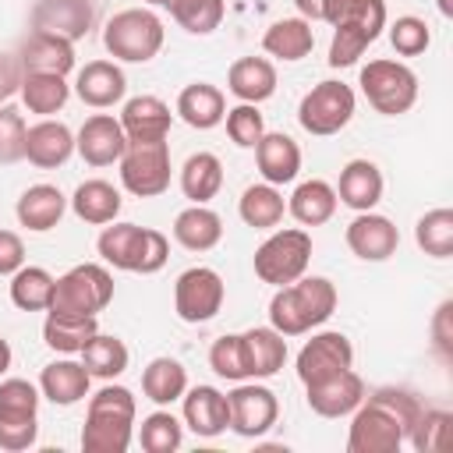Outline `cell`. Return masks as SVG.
I'll return each mask as SVG.
<instances>
[{
    "label": "cell",
    "instance_id": "6da1fadb",
    "mask_svg": "<svg viewBox=\"0 0 453 453\" xmlns=\"http://www.w3.org/2000/svg\"><path fill=\"white\" fill-rule=\"evenodd\" d=\"M421 414V400L411 389L382 386L354 407L347 432V453H396Z\"/></svg>",
    "mask_w": 453,
    "mask_h": 453
},
{
    "label": "cell",
    "instance_id": "7a4b0ae2",
    "mask_svg": "<svg viewBox=\"0 0 453 453\" xmlns=\"http://www.w3.org/2000/svg\"><path fill=\"white\" fill-rule=\"evenodd\" d=\"M336 287L326 276H297L287 287H276L269 301V326L283 336H301L322 326L336 311Z\"/></svg>",
    "mask_w": 453,
    "mask_h": 453
},
{
    "label": "cell",
    "instance_id": "3957f363",
    "mask_svg": "<svg viewBox=\"0 0 453 453\" xmlns=\"http://www.w3.org/2000/svg\"><path fill=\"white\" fill-rule=\"evenodd\" d=\"M134 393L127 386L106 382L99 393L88 396L81 449L85 453H124L134 435Z\"/></svg>",
    "mask_w": 453,
    "mask_h": 453
},
{
    "label": "cell",
    "instance_id": "277c9868",
    "mask_svg": "<svg viewBox=\"0 0 453 453\" xmlns=\"http://www.w3.org/2000/svg\"><path fill=\"white\" fill-rule=\"evenodd\" d=\"M96 251L106 265L124 269V273H142L152 276L166 265L170 258V241L152 230V226H138V223H106Z\"/></svg>",
    "mask_w": 453,
    "mask_h": 453
},
{
    "label": "cell",
    "instance_id": "5b68a950",
    "mask_svg": "<svg viewBox=\"0 0 453 453\" xmlns=\"http://www.w3.org/2000/svg\"><path fill=\"white\" fill-rule=\"evenodd\" d=\"M163 39H166L163 21L149 7L117 11L103 28V46L110 50L113 60L124 64H149L163 50Z\"/></svg>",
    "mask_w": 453,
    "mask_h": 453
},
{
    "label": "cell",
    "instance_id": "8992f818",
    "mask_svg": "<svg viewBox=\"0 0 453 453\" xmlns=\"http://www.w3.org/2000/svg\"><path fill=\"white\" fill-rule=\"evenodd\" d=\"M255 276L269 287H287L297 276H304L308 262H311V234L301 226H287L269 234L258 248H255Z\"/></svg>",
    "mask_w": 453,
    "mask_h": 453
},
{
    "label": "cell",
    "instance_id": "52a82bcc",
    "mask_svg": "<svg viewBox=\"0 0 453 453\" xmlns=\"http://www.w3.org/2000/svg\"><path fill=\"white\" fill-rule=\"evenodd\" d=\"M113 301V276L99 262H81L71 265L64 276L53 283V301L50 311L64 315H99Z\"/></svg>",
    "mask_w": 453,
    "mask_h": 453
},
{
    "label": "cell",
    "instance_id": "ba28073f",
    "mask_svg": "<svg viewBox=\"0 0 453 453\" xmlns=\"http://www.w3.org/2000/svg\"><path fill=\"white\" fill-rule=\"evenodd\" d=\"M39 439V386L28 379L0 382V449L21 453Z\"/></svg>",
    "mask_w": 453,
    "mask_h": 453
},
{
    "label": "cell",
    "instance_id": "9c48e42d",
    "mask_svg": "<svg viewBox=\"0 0 453 453\" xmlns=\"http://www.w3.org/2000/svg\"><path fill=\"white\" fill-rule=\"evenodd\" d=\"M361 92L382 117H400L418 103V74L400 60H368L361 67Z\"/></svg>",
    "mask_w": 453,
    "mask_h": 453
},
{
    "label": "cell",
    "instance_id": "30bf717a",
    "mask_svg": "<svg viewBox=\"0 0 453 453\" xmlns=\"http://www.w3.org/2000/svg\"><path fill=\"white\" fill-rule=\"evenodd\" d=\"M120 184L134 198H156L170 188V145L159 142H127L120 156Z\"/></svg>",
    "mask_w": 453,
    "mask_h": 453
},
{
    "label": "cell",
    "instance_id": "8fae6325",
    "mask_svg": "<svg viewBox=\"0 0 453 453\" xmlns=\"http://www.w3.org/2000/svg\"><path fill=\"white\" fill-rule=\"evenodd\" d=\"M354 106H357L354 88L329 78V81H319L311 92H304V99L297 106V120H301V127L308 134L326 138V134H336V131H343L350 124Z\"/></svg>",
    "mask_w": 453,
    "mask_h": 453
},
{
    "label": "cell",
    "instance_id": "7c38bea8",
    "mask_svg": "<svg viewBox=\"0 0 453 453\" xmlns=\"http://www.w3.org/2000/svg\"><path fill=\"white\" fill-rule=\"evenodd\" d=\"M223 297H226L223 276L209 265H191L173 283V311L188 326H202V322L216 319L223 308Z\"/></svg>",
    "mask_w": 453,
    "mask_h": 453
},
{
    "label": "cell",
    "instance_id": "4fadbf2b",
    "mask_svg": "<svg viewBox=\"0 0 453 453\" xmlns=\"http://www.w3.org/2000/svg\"><path fill=\"white\" fill-rule=\"evenodd\" d=\"M226 403H230V428L244 439H258L265 435L276 418H280V400L269 386H258V382H237L230 393H226Z\"/></svg>",
    "mask_w": 453,
    "mask_h": 453
},
{
    "label": "cell",
    "instance_id": "5bb4252c",
    "mask_svg": "<svg viewBox=\"0 0 453 453\" xmlns=\"http://www.w3.org/2000/svg\"><path fill=\"white\" fill-rule=\"evenodd\" d=\"M354 365V343L336 333V329H322L315 333L301 350H297V379L304 386L319 382V379H329L343 368Z\"/></svg>",
    "mask_w": 453,
    "mask_h": 453
},
{
    "label": "cell",
    "instance_id": "9a60e30c",
    "mask_svg": "<svg viewBox=\"0 0 453 453\" xmlns=\"http://www.w3.org/2000/svg\"><path fill=\"white\" fill-rule=\"evenodd\" d=\"M32 32H50L67 42H78L92 32L96 25V7L92 0H35L28 11Z\"/></svg>",
    "mask_w": 453,
    "mask_h": 453
},
{
    "label": "cell",
    "instance_id": "2e32d148",
    "mask_svg": "<svg viewBox=\"0 0 453 453\" xmlns=\"http://www.w3.org/2000/svg\"><path fill=\"white\" fill-rule=\"evenodd\" d=\"M124 149H127V134H124L120 120L110 113H92L74 134V152L88 166H113V163H120Z\"/></svg>",
    "mask_w": 453,
    "mask_h": 453
},
{
    "label": "cell",
    "instance_id": "e0dca14e",
    "mask_svg": "<svg viewBox=\"0 0 453 453\" xmlns=\"http://www.w3.org/2000/svg\"><path fill=\"white\" fill-rule=\"evenodd\" d=\"M347 248L361 258V262H386L389 255H396L400 248V230L393 226L389 216H379V212H357L350 223H347Z\"/></svg>",
    "mask_w": 453,
    "mask_h": 453
},
{
    "label": "cell",
    "instance_id": "ac0fdd59",
    "mask_svg": "<svg viewBox=\"0 0 453 453\" xmlns=\"http://www.w3.org/2000/svg\"><path fill=\"white\" fill-rule=\"evenodd\" d=\"M304 389H308V407L319 418H347L365 400V379L354 368H343V372H336L329 379H319Z\"/></svg>",
    "mask_w": 453,
    "mask_h": 453
},
{
    "label": "cell",
    "instance_id": "d6986e66",
    "mask_svg": "<svg viewBox=\"0 0 453 453\" xmlns=\"http://www.w3.org/2000/svg\"><path fill=\"white\" fill-rule=\"evenodd\" d=\"M74 156V134L67 124L42 117L25 131V159L39 170H57Z\"/></svg>",
    "mask_w": 453,
    "mask_h": 453
},
{
    "label": "cell",
    "instance_id": "ffe728a7",
    "mask_svg": "<svg viewBox=\"0 0 453 453\" xmlns=\"http://www.w3.org/2000/svg\"><path fill=\"white\" fill-rule=\"evenodd\" d=\"M180 400H184V425L195 435L212 439L230 428V403H226V393H219L216 386H191L184 389Z\"/></svg>",
    "mask_w": 453,
    "mask_h": 453
},
{
    "label": "cell",
    "instance_id": "44dd1931",
    "mask_svg": "<svg viewBox=\"0 0 453 453\" xmlns=\"http://www.w3.org/2000/svg\"><path fill=\"white\" fill-rule=\"evenodd\" d=\"M18 64L21 74L35 71V74H64L74 71V42L50 35V32H28V39L18 50Z\"/></svg>",
    "mask_w": 453,
    "mask_h": 453
},
{
    "label": "cell",
    "instance_id": "7402d4cb",
    "mask_svg": "<svg viewBox=\"0 0 453 453\" xmlns=\"http://www.w3.org/2000/svg\"><path fill=\"white\" fill-rule=\"evenodd\" d=\"M74 92H78V99L85 106L106 110V106H113V103L124 99L127 78H124L120 64H113V60H88L78 71V78H74Z\"/></svg>",
    "mask_w": 453,
    "mask_h": 453
},
{
    "label": "cell",
    "instance_id": "603a6c76",
    "mask_svg": "<svg viewBox=\"0 0 453 453\" xmlns=\"http://www.w3.org/2000/svg\"><path fill=\"white\" fill-rule=\"evenodd\" d=\"M173 113L159 96H134L120 110V127L127 142H159L170 134Z\"/></svg>",
    "mask_w": 453,
    "mask_h": 453
},
{
    "label": "cell",
    "instance_id": "cb8c5ba5",
    "mask_svg": "<svg viewBox=\"0 0 453 453\" xmlns=\"http://www.w3.org/2000/svg\"><path fill=\"white\" fill-rule=\"evenodd\" d=\"M255 163L265 184H290L301 170V145L283 131H265L255 145Z\"/></svg>",
    "mask_w": 453,
    "mask_h": 453
},
{
    "label": "cell",
    "instance_id": "d4e9b609",
    "mask_svg": "<svg viewBox=\"0 0 453 453\" xmlns=\"http://www.w3.org/2000/svg\"><path fill=\"white\" fill-rule=\"evenodd\" d=\"M382 170L372 159H350L340 170V184H336V198L354 209V212H368L382 202Z\"/></svg>",
    "mask_w": 453,
    "mask_h": 453
},
{
    "label": "cell",
    "instance_id": "484cf974",
    "mask_svg": "<svg viewBox=\"0 0 453 453\" xmlns=\"http://www.w3.org/2000/svg\"><path fill=\"white\" fill-rule=\"evenodd\" d=\"M88 382H92V375L85 372V365L71 361V357L50 361L39 372V393L57 407H74L78 400H85L88 396Z\"/></svg>",
    "mask_w": 453,
    "mask_h": 453
},
{
    "label": "cell",
    "instance_id": "4316f807",
    "mask_svg": "<svg viewBox=\"0 0 453 453\" xmlns=\"http://www.w3.org/2000/svg\"><path fill=\"white\" fill-rule=\"evenodd\" d=\"M14 212H18V223H21L25 230L46 234V230H53V226L64 219L67 198H64V191L53 188V184H32V188L21 191Z\"/></svg>",
    "mask_w": 453,
    "mask_h": 453
},
{
    "label": "cell",
    "instance_id": "83f0119b",
    "mask_svg": "<svg viewBox=\"0 0 453 453\" xmlns=\"http://www.w3.org/2000/svg\"><path fill=\"white\" fill-rule=\"evenodd\" d=\"M177 117L195 131H212L226 117V99L209 81H191L177 96Z\"/></svg>",
    "mask_w": 453,
    "mask_h": 453
},
{
    "label": "cell",
    "instance_id": "f1b7e54d",
    "mask_svg": "<svg viewBox=\"0 0 453 453\" xmlns=\"http://www.w3.org/2000/svg\"><path fill=\"white\" fill-rule=\"evenodd\" d=\"M226 88L241 103H265L276 92V67L265 57H237L226 71Z\"/></svg>",
    "mask_w": 453,
    "mask_h": 453
},
{
    "label": "cell",
    "instance_id": "f546056e",
    "mask_svg": "<svg viewBox=\"0 0 453 453\" xmlns=\"http://www.w3.org/2000/svg\"><path fill=\"white\" fill-rule=\"evenodd\" d=\"M241 343H244L248 379H269L287 361V336L276 333L273 326H255V329L241 333Z\"/></svg>",
    "mask_w": 453,
    "mask_h": 453
},
{
    "label": "cell",
    "instance_id": "4dcf8cb0",
    "mask_svg": "<svg viewBox=\"0 0 453 453\" xmlns=\"http://www.w3.org/2000/svg\"><path fill=\"white\" fill-rule=\"evenodd\" d=\"M336 202H340V198H336V188H333L329 180L311 177V180H301V184L294 188V195L287 198V212H290L301 226H322V223L333 219Z\"/></svg>",
    "mask_w": 453,
    "mask_h": 453
},
{
    "label": "cell",
    "instance_id": "1f68e13d",
    "mask_svg": "<svg viewBox=\"0 0 453 453\" xmlns=\"http://www.w3.org/2000/svg\"><path fill=\"white\" fill-rule=\"evenodd\" d=\"M311 46H315V28L304 18H280L262 35V50L276 60H287V64L304 60L311 53Z\"/></svg>",
    "mask_w": 453,
    "mask_h": 453
},
{
    "label": "cell",
    "instance_id": "d6a6232c",
    "mask_svg": "<svg viewBox=\"0 0 453 453\" xmlns=\"http://www.w3.org/2000/svg\"><path fill=\"white\" fill-rule=\"evenodd\" d=\"M120 205H124V198H120V191H117L110 180H81V184L74 188V195H71L74 216H78L81 223H88V226H106V223H113L117 212H120Z\"/></svg>",
    "mask_w": 453,
    "mask_h": 453
},
{
    "label": "cell",
    "instance_id": "836d02e7",
    "mask_svg": "<svg viewBox=\"0 0 453 453\" xmlns=\"http://www.w3.org/2000/svg\"><path fill=\"white\" fill-rule=\"evenodd\" d=\"M173 241L188 251H209L223 241V219L209 205H188L173 219Z\"/></svg>",
    "mask_w": 453,
    "mask_h": 453
},
{
    "label": "cell",
    "instance_id": "e575fe53",
    "mask_svg": "<svg viewBox=\"0 0 453 453\" xmlns=\"http://www.w3.org/2000/svg\"><path fill=\"white\" fill-rule=\"evenodd\" d=\"M99 333L96 315H64V311H50L42 322V340L50 350L57 354H81V347Z\"/></svg>",
    "mask_w": 453,
    "mask_h": 453
},
{
    "label": "cell",
    "instance_id": "d590c367",
    "mask_svg": "<svg viewBox=\"0 0 453 453\" xmlns=\"http://www.w3.org/2000/svg\"><path fill=\"white\" fill-rule=\"evenodd\" d=\"M188 389V368L177 357H152L142 372V393L156 407H170Z\"/></svg>",
    "mask_w": 453,
    "mask_h": 453
},
{
    "label": "cell",
    "instance_id": "8d00e7d4",
    "mask_svg": "<svg viewBox=\"0 0 453 453\" xmlns=\"http://www.w3.org/2000/svg\"><path fill=\"white\" fill-rule=\"evenodd\" d=\"M223 188V163L212 152H195L180 166V191L191 198V205H205Z\"/></svg>",
    "mask_w": 453,
    "mask_h": 453
},
{
    "label": "cell",
    "instance_id": "74e56055",
    "mask_svg": "<svg viewBox=\"0 0 453 453\" xmlns=\"http://www.w3.org/2000/svg\"><path fill=\"white\" fill-rule=\"evenodd\" d=\"M127 361H131L127 343H124L120 336H110V333H96V336L81 347V365H85V372H88L92 379L113 382L117 375L127 372Z\"/></svg>",
    "mask_w": 453,
    "mask_h": 453
},
{
    "label": "cell",
    "instance_id": "f35d334b",
    "mask_svg": "<svg viewBox=\"0 0 453 453\" xmlns=\"http://www.w3.org/2000/svg\"><path fill=\"white\" fill-rule=\"evenodd\" d=\"M21 103L28 106V113L39 117H53L57 110H64V103L71 99V85L64 81V74H21Z\"/></svg>",
    "mask_w": 453,
    "mask_h": 453
},
{
    "label": "cell",
    "instance_id": "ab89813d",
    "mask_svg": "<svg viewBox=\"0 0 453 453\" xmlns=\"http://www.w3.org/2000/svg\"><path fill=\"white\" fill-rule=\"evenodd\" d=\"M237 212H241V219L248 223V226H255V230H273V226H280V219H283V212H287V202H283V195L276 191V184H251V188H244V195H241V202H237Z\"/></svg>",
    "mask_w": 453,
    "mask_h": 453
},
{
    "label": "cell",
    "instance_id": "60d3db41",
    "mask_svg": "<svg viewBox=\"0 0 453 453\" xmlns=\"http://www.w3.org/2000/svg\"><path fill=\"white\" fill-rule=\"evenodd\" d=\"M53 283H57V276L46 273L42 265H21L11 276V301H14V308H21V311H50Z\"/></svg>",
    "mask_w": 453,
    "mask_h": 453
},
{
    "label": "cell",
    "instance_id": "b9f144b4",
    "mask_svg": "<svg viewBox=\"0 0 453 453\" xmlns=\"http://www.w3.org/2000/svg\"><path fill=\"white\" fill-rule=\"evenodd\" d=\"M414 241L425 255L432 258H449L453 255V209H428L418 226H414Z\"/></svg>",
    "mask_w": 453,
    "mask_h": 453
},
{
    "label": "cell",
    "instance_id": "7bdbcfd3",
    "mask_svg": "<svg viewBox=\"0 0 453 453\" xmlns=\"http://www.w3.org/2000/svg\"><path fill=\"white\" fill-rule=\"evenodd\" d=\"M166 7H170V14H173V21H177L184 32H191V35H209V32H216L219 21H223V11H226L223 0H170Z\"/></svg>",
    "mask_w": 453,
    "mask_h": 453
},
{
    "label": "cell",
    "instance_id": "ee69618b",
    "mask_svg": "<svg viewBox=\"0 0 453 453\" xmlns=\"http://www.w3.org/2000/svg\"><path fill=\"white\" fill-rule=\"evenodd\" d=\"M138 442L145 453H173L184 442V425L170 411H152L149 418H142Z\"/></svg>",
    "mask_w": 453,
    "mask_h": 453
},
{
    "label": "cell",
    "instance_id": "f6af8a7d",
    "mask_svg": "<svg viewBox=\"0 0 453 453\" xmlns=\"http://www.w3.org/2000/svg\"><path fill=\"white\" fill-rule=\"evenodd\" d=\"M449 425H453V414L449 411H439V407H421L418 421L411 425L407 439L418 453H439L446 449L449 442Z\"/></svg>",
    "mask_w": 453,
    "mask_h": 453
},
{
    "label": "cell",
    "instance_id": "bcb514c9",
    "mask_svg": "<svg viewBox=\"0 0 453 453\" xmlns=\"http://www.w3.org/2000/svg\"><path fill=\"white\" fill-rule=\"evenodd\" d=\"M209 368L226 379V382H244L248 379V361H244V343L241 333H226L209 347Z\"/></svg>",
    "mask_w": 453,
    "mask_h": 453
},
{
    "label": "cell",
    "instance_id": "7dc6e473",
    "mask_svg": "<svg viewBox=\"0 0 453 453\" xmlns=\"http://www.w3.org/2000/svg\"><path fill=\"white\" fill-rule=\"evenodd\" d=\"M223 120H226V134L237 149H255L258 138L265 134V120H262L255 103H237L234 110H226Z\"/></svg>",
    "mask_w": 453,
    "mask_h": 453
},
{
    "label": "cell",
    "instance_id": "c3c4849f",
    "mask_svg": "<svg viewBox=\"0 0 453 453\" xmlns=\"http://www.w3.org/2000/svg\"><path fill=\"white\" fill-rule=\"evenodd\" d=\"M389 42H393V50L400 57H421L428 50V42H432V32H428V25L421 18L403 14V18H396L389 25Z\"/></svg>",
    "mask_w": 453,
    "mask_h": 453
},
{
    "label": "cell",
    "instance_id": "681fc988",
    "mask_svg": "<svg viewBox=\"0 0 453 453\" xmlns=\"http://www.w3.org/2000/svg\"><path fill=\"white\" fill-rule=\"evenodd\" d=\"M375 39L365 28H357V25H336L333 28V42H329V64L333 67H350V64H357V57Z\"/></svg>",
    "mask_w": 453,
    "mask_h": 453
},
{
    "label": "cell",
    "instance_id": "f907efd6",
    "mask_svg": "<svg viewBox=\"0 0 453 453\" xmlns=\"http://www.w3.org/2000/svg\"><path fill=\"white\" fill-rule=\"evenodd\" d=\"M25 117L14 106H0V166H11L18 159H25Z\"/></svg>",
    "mask_w": 453,
    "mask_h": 453
},
{
    "label": "cell",
    "instance_id": "816d5d0a",
    "mask_svg": "<svg viewBox=\"0 0 453 453\" xmlns=\"http://www.w3.org/2000/svg\"><path fill=\"white\" fill-rule=\"evenodd\" d=\"M432 343L439 350L442 361L453 357V301H442L435 308V319H432Z\"/></svg>",
    "mask_w": 453,
    "mask_h": 453
},
{
    "label": "cell",
    "instance_id": "f5cc1de1",
    "mask_svg": "<svg viewBox=\"0 0 453 453\" xmlns=\"http://www.w3.org/2000/svg\"><path fill=\"white\" fill-rule=\"evenodd\" d=\"M25 265V244L14 230H0V276H14Z\"/></svg>",
    "mask_w": 453,
    "mask_h": 453
},
{
    "label": "cell",
    "instance_id": "db71d44e",
    "mask_svg": "<svg viewBox=\"0 0 453 453\" xmlns=\"http://www.w3.org/2000/svg\"><path fill=\"white\" fill-rule=\"evenodd\" d=\"M21 88V64L11 53H0V106Z\"/></svg>",
    "mask_w": 453,
    "mask_h": 453
},
{
    "label": "cell",
    "instance_id": "11a10c76",
    "mask_svg": "<svg viewBox=\"0 0 453 453\" xmlns=\"http://www.w3.org/2000/svg\"><path fill=\"white\" fill-rule=\"evenodd\" d=\"M304 21H322V0H294Z\"/></svg>",
    "mask_w": 453,
    "mask_h": 453
},
{
    "label": "cell",
    "instance_id": "9f6ffc18",
    "mask_svg": "<svg viewBox=\"0 0 453 453\" xmlns=\"http://www.w3.org/2000/svg\"><path fill=\"white\" fill-rule=\"evenodd\" d=\"M7 368H11V343L0 336V375H4Z\"/></svg>",
    "mask_w": 453,
    "mask_h": 453
},
{
    "label": "cell",
    "instance_id": "6f0895ef",
    "mask_svg": "<svg viewBox=\"0 0 453 453\" xmlns=\"http://www.w3.org/2000/svg\"><path fill=\"white\" fill-rule=\"evenodd\" d=\"M435 4H439V14H442V18L453 14V0H435Z\"/></svg>",
    "mask_w": 453,
    "mask_h": 453
},
{
    "label": "cell",
    "instance_id": "680465c9",
    "mask_svg": "<svg viewBox=\"0 0 453 453\" xmlns=\"http://www.w3.org/2000/svg\"><path fill=\"white\" fill-rule=\"evenodd\" d=\"M142 4H152V7H166L170 0H142Z\"/></svg>",
    "mask_w": 453,
    "mask_h": 453
}]
</instances>
